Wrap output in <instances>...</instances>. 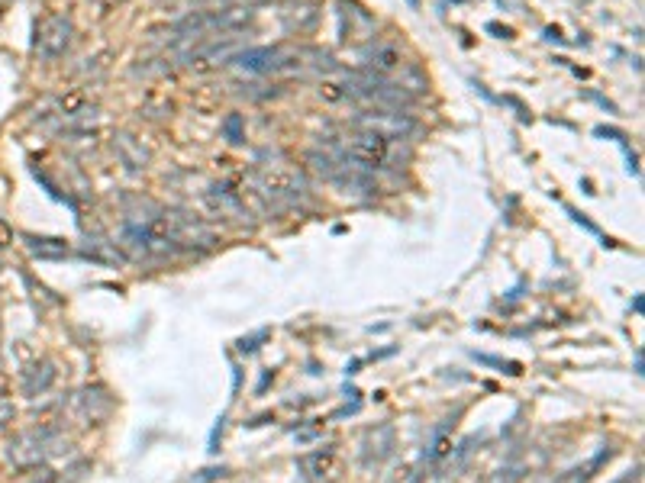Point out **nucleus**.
I'll list each match as a JSON object with an SVG mask.
<instances>
[{"label": "nucleus", "instance_id": "1", "mask_svg": "<svg viewBox=\"0 0 645 483\" xmlns=\"http://www.w3.org/2000/svg\"><path fill=\"white\" fill-rule=\"evenodd\" d=\"M123 239L129 248H136L139 255H149V258H162L178 252L181 242H184V223L175 216H152V219H142V223H126L123 229Z\"/></svg>", "mask_w": 645, "mask_h": 483}, {"label": "nucleus", "instance_id": "2", "mask_svg": "<svg viewBox=\"0 0 645 483\" xmlns=\"http://www.w3.org/2000/svg\"><path fill=\"white\" fill-rule=\"evenodd\" d=\"M394 158V145L391 139H384L378 133H368V129H358L355 136L346 139L342 145V161H349V165L362 168V171H378V168H387Z\"/></svg>", "mask_w": 645, "mask_h": 483}, {"label": "nucleus", "instance_id": "3", "mask_svg": "<svg viewBox=\"0 0 645 483\" xmlns=\"http://www.w3.org/2000/svg\"><path fill=\"white\" fill-rule=\"evenodd\" d=\"M252 184H255V194L268 203H297L307 197V178L300 171H288V168L258 171Z\"/></svg>", "mask_w": 645, "mask_h": 483}, {"label": "nucleus", "instance_id": "4", "mask_svg": "<svg viewBox=\"0 0 645 483\" xmlns=\"http://www.w3.org/2000/svg\"><path fill=\"white\" fill-rule=\"evenodd\" d=\"M352 123H355L358 129H368V133H378V136L391 139V142L410 139V136L420 129V123L413 120L410 113H404V110H384V107L358 113Z\"/></svg>", "mask_w": 645, "mask_h": 483}, {"label": "nucleus", "instance_id": "5", "mask_svg": "<svg viewBox=\"0 0 645 483\" xmlns=\"http://www.w3.org/2000/svg\"><path fill=\"white\" fill-rule=\"evenodd\" d=\"M71 36H75V23H71V17H65V13H49V17H42V23L36 26L33 49L39 58L55 62V58H62L68 52Z\"/></svg>", "mask_w": 645, "mask_h": 483}, {"label": "nucleus", "instance_id": "6", "mask_svg": "<svg viewBox=\"0 0 645 483\" xmlns=\"http://www.w3.org/2000/svg\"><path fill=\"white\" fill-rule=\"evenodd\" d=\"M229 65H239L252 71V75H271V71H291L297 62V55L284 52L278 46H262V49H246V52H236L229 58Z\"/></svg>", "mask_w": 645, "mask_h": 483}, {"label": "nucleus", "instance_id": "7", "mask_svg": "<svg viewBox=\"0 0 645 483\" xmlns=\"http://www.w3.org/2000/svg\"><path fill=\"white\" fill-rule=\"evenodd\" d=\"M49 438L52 432H23L7 445V458L17 467H36L49 455Z\"/></svg>", "mask_w": 645, "mask_h": 483}, {"label": "nucleus", "instance_id": "8", "mask_svg": "<svg viewBox=\"0 0 645 483\" xmlns=\"http://www.w3.org/2000/svg\"><path fill=\"white\" fill-rule=\"evenodd\" d=\"M362 65L365 71H371V75H391L394 68H400V49L391 46V42H375V46H368L362 52Z\"/></svg>", "mask_w": 645, "mask_h": 483}, {"label": "nucleus", "instance_id": "9", "mask_svg": "<svg viewBox=\"0 0 645 483\" xmlns=\"http://www.w3.org/2000/svg\"><path fill=\"white\" fill-rule=\"evenodd\" d=\"M394 451V429L391 426H378L365 435L362 442V461L365 464H381L384 458H391Z\"/></svg>", "mask_w": 645, "mask_h": 483}, {"label": "nucleus", "instance_id": "10", "mask_svg": "<svg viewBox=\"0 0 645 483\" xmlns=\"http://www.w3.org/2000/svg\"><path fill=\"white\" fill-rule=\"evenodd\" d=\"M26 248H30L33 258L42 261H59L68 255V242L65 239H49V236H23Z\"/></svg>", "mask_w": 645, "mask_h": 483}, {"label": "nucleus", "instance_id": "11", "mask_svg": "<svg viewBox=\"0 0 645 483\" xmlns=\"http://www.w3.org/2000/svg\"><path fill=\"white\" fill-rule=\"evenodd\" d=\"M304 471L313 480H333L339 474V458L333 455V451H317V455L304 458Z\"/></svg>", "mask_w": 645, "mask_h": 483}, {"label": "nucleus", "instance_id": "12", "mask_svg": "<svg viewBox=\"0 0 645 483\" xmlns=\"http://www.w3.org/2000/svg\"><path fill=\"white\" fill-rule=\"evenodd\" d=\"M52 380H55V371H52V364H49V361L42 364V368L26 371V377H23V390H26V397H36V393L49 390Z\"/></svg>", "mask_w": 645, "mask_h": 483}, {"label": "nucleus", "instance_id": "13", "mask_svg": "<svg viewBox=\"0 0 645 483\" xmlns=\"http://www.w3.org/2000/svg\"><path fill=\"white\" fill-rule=\"evenodd\" d=\"M84 258H94V261H104V265H120L123 261V252L120 248H110L107 242H94V245H84L81 248Z\"/></svg>", "mask_w": 645, "mask_h": 483}, {"label": "nucleus", "instance_id": "14", "mask_svg": "<svg viewBox=\"0 0 645 483\" xmlns=\"http://www.w3.org/2000/svg\"><path fill=\"white\" fill-rule=\"evenodd\" d=\"M307 161H310V168L317 171V174H323L326 181H333L336 171L342 168L339 161H336V155H329V152H307Z\"/></svg>", "mask_w": 645, "mask_h": 483}, {"label": "nucleus", "instance_id": "15", "mask_svg": "<svg viewBox=\"0 0 645 483\" xmlns=\"http://www.w3.org/2000/svg\"><path fill=\"white\" fill-rule=\"evenodd\" d=\"M117 149L126 155V165H129V168H146V158H149V155L142 152V149H133V145H129V136H120V139H117Z\"/></svg>", "mask_w": 645, "mask_h": 483}, {"label": "nucleus", "instance_id": "16", "mask_svg": "<svg viewBox=\"0 0 645 483\" xmlns=\"http://www.w3.org/2000/svg\"><path fill=\"white\" fill-rule=\"evenodd\" d=\"M320 97L326 100V104H339V100H346V84L333 81V78H323L320 81Z\"/></svg>", "mask_w": 645, "mask_h": 483}, {"label": "nucleus", "instance_id": "17", "mask_svg": "<svg viewBox=\"0 0 645 483\" xmlns=\"http://www.w3.org/2000/svg\"><path fill=\"white\" fill-rule=\"evenodd\" d=\"M13 419H17V406H13V400H4V397H0V429L10 426Z\"/></svg>", "mask_w": 645, "mask_h": 483}, {"label": "nucleus", "instance_id": "18", "mask_svg": "<svg viewBox=\"0 0 645 483\" xmlns=\"http://www.w3.org/2000/svg\"><path fill=\"white\" fill-rule=\"evenodd\" d=\"M226 136H229V142H242V123H239V116H229V120H226Z\"/></svg>", "mask_w": 645, "mask_h": 483}, {"label": "nucleus", "instance_id": "19", "mask_svg": "<svg viewBox=\"0 0 645 483\" xmlns=\"http://www.w3.org/2000/svg\"><path fill=\"white\" fill-rule=\"evenodd\" d=\"M13 242V229L4 223V219H0V248H7Z\"/></svg>", "mask_w": 645, "mask_h": 483}, {"label": "nucleus", "instance_id": "20", "mask_svg": "<svg viewBox=\"0 0 645 483\" xmlns=\"http://www.w3.org/2000/svg\"><path fill=\"white\" fill-rule=\"evenodd\" d=\"M262 339H265V332H258L255 339H242V342H239V351H255Z\"/></svg>", "mask_w": 645, "mask_h": 483}, {"label": "nucleus", "instance_id": "21", "mask_svg": "<svg viewBox=\"0 0 645 483\" xmlns=\"http://www.w3.org/2000/svg\"><path fill=\"white\" fill-rule=\"evenodd\" d=\"M487 29H491V33H497L500 39H513V33H510V29H507V26H504V29H500L497 23H491V26H487Z\"/></svg>", "mask_w": 645, "mask_h": 483}, {"label": "nucleus", "instance_id": "22", "mask_svg": "<svg viewBox=\"0 0 645 483\" xmlns=\"http://www.w3.org/2000/svg\"><path fill=\"white\" fill-rule=\"evenodd\" d=\"M407 4H410V7H420V0H407Z\"/></svg>", "mask_w": 645, "mask_h": 483}]
</instances>
